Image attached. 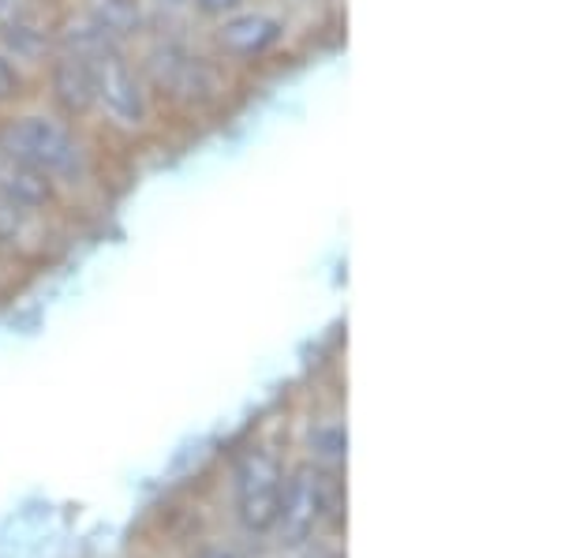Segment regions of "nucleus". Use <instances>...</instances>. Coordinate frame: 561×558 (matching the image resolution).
<instances>
[{"instance_id":"obj_1","label":"nucleus","mask_w":561,"mask_h":558,"mask_svg":"<svg viewBox=\"0 0 561 558\" xmlns=\"http://www.w3.org/2000/svg\"><path fill=\"white\" fill-rule=\"evenodd\" d=\"M0 158L31 166L57 187L90 176V147L68 121L49 113H12L0 121Z\"/></svg>"},{"instance_id":"obj_2","label":"nucleus","mask_w":561,"mask_h":558,"mask_svg":"<svg viewBox=\"0 0 561 558\" xmlns=\"http://www.w3.org/2000/svg\"><path fill=\"white\" fill-rule=\"evenodd\" d=\"M94 79H98V94H94V113L105 116V124L116 135H142L153 121V98L150 83L142 76V68L135 65L121 45L105 42L94 53Z\"/></svg>"},{"instance_id":"obj_3","label":"nucleus","mask_w":561,"mask_h":558,"mask_svg":"<svg viewBox=\"0 0 561 558\" xmlns=\"http://www.w3.org/2000/svg\"><path fill=\"white\" fill-rule=\"evenodd\" d=\"M330 510H333L330 476H325L319 465H296V469L288 472V480L280 483L274 528L285 544L300 547L314 536V528L322 525Z\"/></svg>"},{"instance_id":"obj_4","label":"nucleus","mask_w":561,"mask_h":558,"mask_svg":"<svg viewBox=\"0 0 561 558\" xmlns=\"http://www.w3.org/2000/svg\"><path fill=\"white\" fill-rule=\"evenodd\" d=\"M237 517L248 533H270L277 521L280 483H285V465L270 449H248L237 462Z\"/></svg>"},{"instance_id":"obj_5","label":"nucleus","mask_w":561,"mask_h":558,"mask_svg":"<svg viewBox=\"0 0 561 558\" xmlns=\"http://www.w3.org/2000/svg\"><path fill=\"white\" fill-rule=\"evenodd\" d=\"M147 83L158 87L165 98H173L180 105H203V102H214L217 90V71L210 60L195 57L192 49H184L180 42H165L158 49H150V60H147Z\"/></svg>"},{"instance_id":"obj_6","label":"nucleus","mask_w":561,"mask_h":558,"mask_svg":"<svg viewBox=\"0 0 561 558\" xmlns=\"http://www.w3.org/2000/svg\"><path fill=\"white\" fill-rule=\"evenodd\" d=\"M285 31H288L285 20H277L274 12H262V8L248 12V8H240V12L217 20L214 49L225 60H232V65H259V60L274 57L280 49Z\"/></svg>"},{"instance_id":"obj_7","label":"nucleus","mask_w":561,"mask_h":558,"mask_svg":"<svg viewBox=\"0 0 561 558\" xmlns=\"http://www.w3.org/2000/svg\"><path fill=\"white\" fill-rule=\"evenodd\" d=\"M49 98L60 110L65 121H83L94 113V94H98V79H94V53L87 49H65L49 60Z\"/></svg>"},{"instance_id":"obj_8","label":"nucleus","mask_w":561,"mask_h":558,"mask_svg":"<svg viewBox=\"0 0 561 558\" xmlns=\"http://www.w3.org/2000/svg\"><path fill=\"white\" fill-rule=\"evenodd\" d=\"M0 200L15 203L20 210L31 214H49L60 203V187L49 176L34 173L31 166H20L12 158H0Z\"/></svg>"},{"instance_id":"obj_9","label":"nucleus","mask_w":561,"mask_h":558,"mask_svg":"<svg viewBox=\"0 0 561 558\" xmlns=\"http://www.w3.org/2000/svg\"><path fill=\"white\" fill-rule=\"evenodd\" d=\"M307 446H311V465H319L322 472H337L348 457V431L341 420H322V424L311 428L307 435Z\"/></svg>"},{"instance_id":"obj_10","label":"nucleus","mask_w":561,"mask_h":558,"mask_svg":"<svg viewBox=\"0 0 561 558\" xmlns=\"http://www.w3.org/2000/svg\"><path fill=\"white\" fill-rule=\"evenodd\" d=\"M42 214L20 210L15 203L0 200V248L8 251H31V240L38 232Z\"/></svg>"},{"instance_id":"obj_11","label":"nucleus","mask_w":561,"mask_h":558,"mask_svg":"<svg viewBox=\"0 0 561 558\" xmlns=\"http://www.w3.org/2000/svg\"><path fill=\"white\" fill-rule=\"evenodd\" d=\"M0 42H4L8 53L26 57V60H38L45 49V34L34 23H8L4 34H0Z\"/></svg>"},{"instance_id":"obj_12","label":"nucleus","mask_w":561,"mask_h":558,"mask_svg":"<svg viewBox=\"0 0 561 558\" xmlns=\"http://www.w3.org/2000/svg\"><path fill=\"white\" fill-rule=\"evenodd\" d=\"M23 90H26L23 71L12 65V57H4V53H0V110H4V105H12L15 98H23Z\"/></svg>"},{"instance_id":"obj_13","label":"nucleus","mask_w":561,"mask_h":558,"mask_svg":"<svg viewBox=\"0 0 561 558\" xmlns=\"http://www.w3.org/2000/svg\"><path fill=\"white\" fill-rule=\"evenodd\" d=\"M192 8H195L198 15H203V20L217 23V20H225V15L240 12L243 0H192Z\"/></svg>"},{"instance_id":"obj_14","label":"nucleus","mask_w":561,"mask_h":558,"mask_svg":"<svg viewBox=\"0 0 561 558\" xmlns=\"http://www.w3.org/2000/svg\"><path fill=\"white\" fill-rule=\"evenodd\" d=\"M304 558H345V555H341V551H337V547H325V544H311V547H307V551H304Z\"/></svg>"},{"instance_id":"obj_15","label":"nucleus","mask_w":561,"mask_h":558,"mask_svg":"<svg viewBox=\"0 0 561 558\" xmlns=\"http://www.w3.org/2000/svg\"><path fill=\"white\" fill-rule=\"evenodd\" d=\"M198 558H240V555L229 551V547H206V551H198Z\"/></svg>"}]
</instances>
